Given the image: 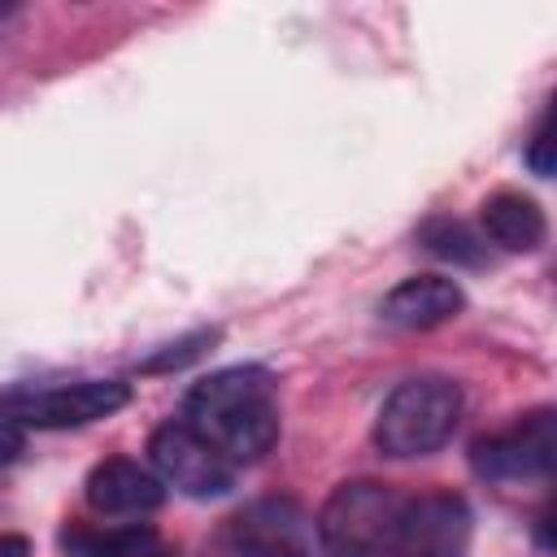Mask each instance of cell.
<instances>
[{"label":"cell","instance_id":"6da1fadb","mask_svg":"<svg viewBox=\"0 0 557 557\" xmlns=\"http://www.w3.org/2000/svg\"><path fill=\"white\" fill-rule=\"evenodd\" d=\"M178 418L244 470L278 444V383L265 366H222L187 387Z\"/></svg>","mask_w":557,"mask_h":557},{"label":"cell","instance_id":"7a4b0ae2","mask_svg":"<svg viewBox=\"0 0 557 557\" xmlns=\"http://www.w3.org/2000/svg\"><path fill=\"white\" fill-rule=\"evenodd\" d=\"M466 413V392L448 374H413L387 392L374 418V448L392 461L440 453Z\"/></svg>","mask_w":557,"mask_h":557},{"label":"cell","instance_id":"3957f363","mask_svg":"<svg viewBox=\"0 0 557 557\" xmlns=\"http://www.w3.org/2000/svg\"><path fill=\"white\" fill-rule=\"evenodd\" d=\"M405 500L409 492L379 483V479L339 483L318 509L322 553L326 557H392Z\"/></svg>","mask_w":557,"mask_h":557},{"label":"cell","instance_id":"277c9868","mask_svg":"<svg viewBox=\"0 0 557 557\" xmlns=\"http://www.w3.org/2000/svg\"><path fill=\"white\" fill-rule=\"evenodd\" d=\"M131 405L122 379H30L0 392V422L17 431H70L113 418Z\"/></svg>","mask_w":557,"mask_h":557},{"label":"cell","instance_id":"5b68a950","mask_svg":"<svg viewBox=\"0 0 557 557\" xmlns=\"http://www.w3.org/2000/svg\"><path fill=\"white\" fill-rule=\"evenodd\" d=\"M222 544L231 557H326L318 518L296 496H257L239 505L222 527Z\"/></svg>","mask_w":557,"mask_h":557},{"label":"cell","instance_id":"8992f818","mask_svg":"<svg viewBox=\"0 0 557 557\" xmlns=\"http://www.w3.org/2000/svg\"><path fill=\"white\" fill-rule=\"evenodd\" d=\"M148 466L165 487H174V492H183L191 500L226 496L235 487V479H239V466H231L183 418H170L148 435Z\"/></svg>","mask_w":557,"mask_h":557},{"label":"cell","instance_id":"52a82bcc","mask_svg":"<svg viewBox=\"0 0 557 557\" xmlns=\"http://www.w3.org/2000/svg\"><path fill=\"white\" fill-rule=\"evenodd\" d=\"M470 466L479 479L492 483H535L553 470V409H527L509 426L474 440Z\"/></svg>","mask_w":557,"mask_h":557},{"label":"cell","instance_id":"ba28073f","mask_svg":"<svg viewBox=\"0 0 557 557\" xmlns=\"http://www.w3.org/2000/svg\"><path fill=\"white\" fill-rule=\"evenodd\" d=\"M474 535V513L457 492H422L405 500L396 553L392 557H466Z\"/></svg>","mask_w":557,"mask_h":557},{"label":"cell","instance_id":"9c48e42d","mask_svg":"<svg viewBox=\"0 0 557 557\" xmlns=\"http://www.w3.org/2000/svg\"><path fill=\"white\" fill-rule=\"evenodd\" d=\"M87 509L100 518H122V522H144L165 505V483L152 474V466L135 457H104L91 466L83 483Z\"/></svg>","mask_w":557,"mask_h":557},{"label":"cell","instance_id":"30bf717a","mask_svg":"<svg viewBox=\"0 0 557 557\" xmlns=\"http://www.w3.org/2000/svg\"><path fill=\"white\" fill-rule=\"evenodd\" d=\"M466 292L448 274H409L379 300V322L392 331H435L461 318Z\"/></svg>","mask_w":557,"mask_h":557},{"label":"cell","instance_id":"8fae6325","mask_svg":"<svg viewBox=\"0 0 557 557\" xmlns=\"http://www.w3.org/2000/svg\"><path fill=\"white\" fill-rule=\"evenodd\" d=\"M479 235L500 252H535L548 239V218L522 191H492L479 205Z\"/></svg>","mask_w":557,"mask_h":557},{"label":"cell","instance_id":"7c38bea8","mask_svg":"<svg viewBox=\"0 0 557 557\" xmlns=\"http://www.w3.org/2000/svg\"><path fill=\"white\" fill-rule=\"evenodd\" d=\"M61 548L70 557H178L148 522L70 527V531H61Z\"/></svg>","mask_w":557,"mask_h":557},{"label":"cell","instance_id":"4fadbf2b","mask_svg":"<svg viewBox=\"0 0 557 557\" xmlns=\"http://www.w3.org/2000/svg\"><path fill=\"white\" fill-rule=\"evenodd\" d=\"M418 244L440 257V261H453V265H483L487 261V244L479 231H470L466 222L457 218H426L418 226Z\"/></svg>","mask_w":557,"mask_h":557},{"label":"cell","instance_id":"5bb4252c","mask_svg":"<svg viewBox=\"0 0 557 557\" xmlns=\"http://www.w3.org/2000/svg\"><path fill=\"white\" fill-rule=\"evenodd\" d=\"M213 339H218V331H191V335H183L178 344H165V348H161L157 357H148L139 370H144V374H152V370H178V366L196 361Z\"/></svg>","mask_w":557,"mask_h":557},{"label":"cell","instance_id":"9a60e30c","mask_svg":"<svg viewBox=\"0 0 557 557\" xmlns=\"http://www.w3.org/2000/svg\"><path fill=\"white\" fill-rule=\"evenodd\" d=\"M527 165L540 174V178H548L553 174V135H548V117L540 122V131L531 135V148H527Z\"/></svg>","mask_w":557,"mask_h":557},{"label":"cell","instance_id":"2e32d148","mask_svg":"<svg viewBox=\"0 0 557 557\" xmlns=\"http://www.w3.org/2000/svg\"><path fill=\"white\" fill-rule=\"evenodd\" d=\"M22 448V431L17 426H9V422H0V466L4 461H13V453Z\"/></svg>","mask_w":557,"mask_h":557},{"label":"cell","instance_id":"e0dca14e","mask_svg":"<svg viewBox=\"0 0 557 557\" xmlns=\"http://www.w3.org/2000/svg\"><path fill=\"white\" fill-rule=\"evenodd\" d=\"M26 553H30V544L22 535H0V557H26Z\"/></svg>","mask_w":557,"mask_h":557}]
</instances>
